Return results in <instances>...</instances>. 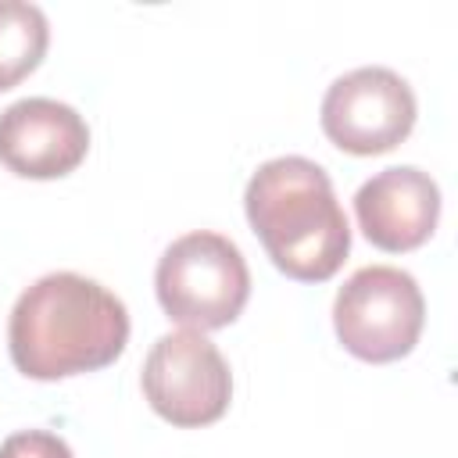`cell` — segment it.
I'll return each mask as SVG.
<instances>
[{"label":"cell","instance_id":"1","mask_svg":"<svg viewBox=\"0 0 458 458\" xmlns=\"http://www.w3.org/2000/svg\"><path fill=\"white\" fill-rule=\"evenodd\" d=\"M129 344V311L79 272L39 276L11 308L7 347L21 376L54 383L107 369Z\"/></svg>","mask_w":458,"mask_h":458},{"label":"cell","instance_id":"2","mask_svg":"<svg viewBox=\"0 0 458 458\" xmlns=\"http://www.w3.org/2000/svg\"><path fill=\"white\" fill-rule=\"evenodd\" d=\"M243 211L272 265L297 283H326L351 250V225L322 165L283 154L247 179Z\"/></svg>","mask_w":458,"mask_h":458},{"label":"cell","instance_id":"3","mask_svg":"<svg viewBox=\"0 0 458 458\" xmlns=\"http://www.w3.org/2000/svg\"><path fill=\"white\" fill-rule=\"evenodd\" d=\"M154 290L172 322L204 333L240 318L250 297V272L229 236L197 229L165 247Z\"/></svg>","mask_w":458,"mask_h":458},{"label":"cell","instance_id":"4","mask_svg":"<svg viewBox=\"0 0 458 458\" xmlns=\"http://www.w3.org/2000/svg\"><path fill=\"white\" fill-rule=\"evenodd\" d=\"M426 301L411 272L394 265L358 268L333 301V329L347 354L386 365L419 344Z\"/></svg>","mask_w":458,"mask_h":458},{"label":"cell","instance_id":"5","mask_svg":"<svg viewBox=\"0 0 458 458\" xmlns=\"http://www.w3.org/2000/svg\"><path fill=\"white\" fill-rule=\"evenodd\" d=\"M143 397L150 408L179 426H211L229 411L233 372L222 351L197 329L165 333L154 340L143 361Z\"/></svg>","mask_w":458,"mask_h":458},{"label":"cell","instance_id":"6","mask_svg":"<svg viewBox=\"0 0 458 458\" xmlns=\"http://www.w3.org/2000/svg\"><path fill=\"white\" fill-rule=\"evenodd\" d=\"M415 114L419 104L411 86L383 64H365L333 79L318 111L329 143L358 157L394 150L415 129Z\"/></svg>","mask_w":458,"mask_h":458},{"label":"cell","instance_id":"7","mask_svg":"<svg viewBox=\"0 0 458 458\" xmlns=\"http://www.w3.org/2000/svg\"><path fill=\"white\" fill-rule=\"evenodd\" d=\"M86 118L54 97H25L0 111V165L21 179H61L86 161Z\"/></svg>","mask_w":458,"mask_h":458},{"label":"cell","instance_id":"8","mask_svg":"<svg viewBox=\"0 0 458 458\" xmlns=\"http://www.w3.org/2000/svg\"><path fill=\"white\" fill-rule=\"evenodd\" d=\"M354 215L372 247L404 254L433 236L440 218V186L415 165H394L358 186Z\"/></svg>","mask_w":458,"mask_h":458},{"label":"cell","instance_id":"9","mask_svg":"<svg viewBox=\"0 0 458 458\" xmlns=\"http://www.w3.org/2000/svg\"><path fill=\"white\" fill-rule=\"evenodd\" d=\"M50 43L47 14L29 0H0V93L39 68Z\"/></svg>","mask_w":458,"mask_h":458},{"label":"cell","instance_id":"10","mask_svg":"<svg viewBox=\"0 0 458 458\" xmlns=\"http://www.w3.org/2000/svg\"><path fill=\"white\" fill-rule=\"evenodd\" d=\"M0 458H75L72 447L47 429H21L0 444Z\"/></svg>","mask_w":458,"mask_h":458}]
</instances>
